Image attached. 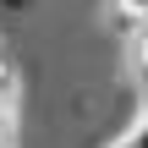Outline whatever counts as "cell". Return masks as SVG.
Here are the masks:
<instances>
[{
	"mask_svg": "<svg viewBox=\"0 0 148 148\" xmlns=\"http://www.w3.org/2000/svg\"><path fill=\"white\" fill-rule=\"evenodd\" d=\"M16 104V71H11V60H0V110H11Z\"/></svg>",
	"mask_w": 148,
	"mask_h": 148,
	"instance_id": "obj_1",
	"label": "cell"
},
{
	"mask_svg": "<svg viewBox=\"0 0 148 148\" xmlns=\"http://www.w3.org/2000/svg\"><path fill=\"white\" fill-rule=\"evenodd\" d=\"M132 55H137V66L148 71V16H143V22H132Z\"/></svg>",
	"mask_w": 148,
	"mask_h": 148,
	"instance_id": "obj_2",
	"label": "cell"
},
{
	"mask_svg": "<svg viewBox=\"0 0 148 148\" xmlns=\"http://www.w3.org/2000/svg\"><path fill=\"white\" fill-rule=\"evenodd\" d=\"M115 16H126V22H143V16H148V0H115Z\"/></svg>",
	"mask_w": 148,
	"mask_h": 148,
	"instance_id": "obj_3",
	"label": "cell"
},
{
	"mask_svg": "<svg viewBox=\"0 0 148 148\" xmlns=\"http://www.w3.org/2000/svg\"><path fill=\"white\" fill-rule=\"evenodd\" d=\"M33 0H0V11H27Z\"/></svg>",
	"mask_w": 148,
	"mask_h": 148,
	"instance_id": "obj_4",
	"label": "cell"
},
{
	"mask_svg": "<svg viewBox=\"0 0 148 148\" xmlns=\"http://www.w3.org/2000/svg\"><path fill=\"white\" fill-rule=\"evenodd\" d=\"M0 60H5V33H0Z\"/></svg>",
	"mask_w": 148,
	"mask_h": 148,
	"instance_id": "obj_5",
	"label": "cell"
}]
</instances>
